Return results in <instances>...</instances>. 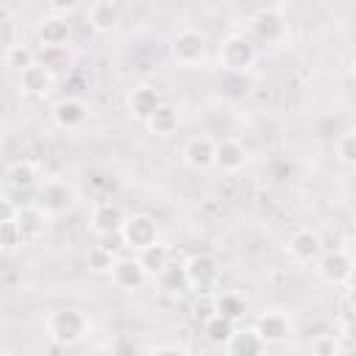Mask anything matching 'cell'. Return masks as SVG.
Instances as JSON below:
<instances>
[{
    "instance_id": "6",
    "label": "cell",
    "mask_w": 356,
    "mask_h": 356,
    "mask_svg": "<svg viewBox=\"0 0 356 356\" xmlns=\"http://www.w3.org/2000/svg\"><path fill=\"white\" fill-rule=\"evenodd\" d=\"M170 56L175 64L181 67H192L197 61H203L206 56V36L195 28H184L172 36V44H170Z\"/></svg>"
},
{
    "instance_id": "21",
    "label": "cell",
    "mask_w": 356,
    "mask_h": 356,
    "mask_svg": "<svg viewBox=\"0 0 356 356\" xmlns=\"http://www.w3.org/2000/svg\"><path fill=\"white\" fill-rule=\"evenodd\" d=\"M245 164H248V150L239 139L225 136L217 142V167L222 172H239Z\"/></svg>"
},
{
    "instance_id": "29",
    "label": "cell",
    "mask_w": 356,
    "mask_h": 356,
    "mask_svg": "<svg viewBox=\"0 0 356 356\" xmlns=\"http://www.w3.org/2000/svg\"><path fill=\"white\" fill-rule=\"evenodd\" d=\"M114 261H117V256H114L111 250H106L103 245H95V248H89V253H86V264H89L92 273H111Z\"/></svg>"
},
{
    "instance_id": "35",
    "label": "cell",
    "mask_w": 356,
    "mask_h": 356,
    "mask_svg": "<svg viewBox=\"0 0 356 356\" xmlns=\"http://www.w3.org/2000/svg\"><path fill=\"white\" fill-rule=\"evenodd\" d=\"M345 334H348V337L356 342V312L348 317V323H345Z\"/></svg>"
},
{
    "instance_id": "2",
    "label": "cell",
    "mask_w": 356,
    "mask_h": 356,
    "mask_svg": "<svg viewBox=\"0 0 356 356\" xmlns=\"http://www.w3.org/2000/svg\"><path fill=\"white\" fill-rule=\"evenodd\" d=\"M217 61L225 72L245 75L256 64V44L242 33H228V36H222V42L217 47Z\"/></svg>"
},
{
    "instance_id": "9",
    "label": "cell",
    "mask_w": 356,
    "mask_h": 356,
    "mask_svg": "<svg viewBox=\"0 0 356 356\" xmlns=\"http://www.w3.org/2000/svg\"><path fill=\"white\" fill-rule=\"evenodd\" d=\"M125 106H128V111H131L136 120H145V122H147V120L164 106V100H161V92H159L156 86L139 83V86H134V89L128 92Z\"/></svg>"
},
{
    "instance_id": "27",
    "label": "cell",
    "mask_w": 356,
    "mask_h": 356,
    "mask_svg": "<svg viewBox=\"0 0 356 356\" xmlns=\"http://www.w3.org/2000/svg\"><path fill=\"white\" fill-rule=\"evenodd\" d=\"M3 61H6V67L22 72V70H28L31 64H36L39 58H36V53H33L28 44H22V42H11V44L3 47Z\"/></svg>"
},
{
    "instance_id": "11",
    "label": "cell",
    "mask_w": 356,
    "mask_h": 356,
    "mask_svg": "<svg viewBox=\"0 0 356 356\" xmlns=\"http://www.w3.org/2000/svg\"><path fill=\"white\" fill-rule=\"evenodd\" d=\"M47 222H50V214L39 203H25L17 211V225H19V234H22L25 245L28 242H39L47 234Z\"/></svg>"
},
{
    "instance_id": "18",
    "label": "cell",
    "mask_w": 356,
    "mask_h": 356,
    "mask_svg": "<svg viewBox=\"0 0 356 356\" xmlns=\"http://www.w3.org/2000/svg\"><path fill=\"white\" fill-rule=\"evenodd\" d=\"M250 28H253V33H256L261 42H267V44L278 42V39L284 36V31H286L284 17H281L278 8H261V11H256L253 19H250Z\"/></svg>"
},
{
    "instance_id": "7",
    "label": "cell",
    "mask_w": 356,
    "mask_h": 356,
    "mask_svg": "<svg viewBox=\"0 0 356 356\" xmlns=\"http://www.w3.org/2000/svg\"><path fill=\"white\" fill-rule=\"evenodd\" d=\"M125 220H128V214L122 211L120 203H114V200H100V203L92 206L89 228H92V234H95L97 239H103V236H108V234H120V228H122Z\"/></svg>"
},
{
    "instance_id": "12",
    "label": "cell",
    "mask_w": 356,
    "mask_h": 356,
    "mask_svg": "<svg viewBox=\"0 0 356 356\" xmlns=\"http://www.w3.org/2000/svg\"><path fill=\"white\" fill-rule=\"evenodd\" d=\"M184 161L192 170H209L217 167V142L211 136H192L184 145Z\"/></svg>"
},
{
    "instance_id": "3",
    "label": "cell",
    "mask_w": 356,
    "mask_h": 356,
    "mask_svg": "<svg viewBox=\"0 0 356 356\" xmlns=\"http://www.w3.org/2000/svg\"><path fill=\"white\" fill-rule=\"evenodd\" d=\"M78 203V192L72 189V184L61 181V178H50L42 184L39 189V206L50 214V217H61L70 214Z\"/></svg>"
},
{
    "instance_id": "30",
    "label": "cell",
    "mask_w": 356,
    "mask_h": 356,
    "mask_svg": "<svg viewBox=\"0 0 356 356\" xmlns=\"http://www.w3.org/2000/svg\"><path fill=\"white\" fill-rule=\"evenodd\" d=\"M159 284L170 292H178V289H189L186 286V273H184V264H170L161 275H159Z\"/></svg>"
},
{
    "instance_id": "17",
    "label": "cell",
    "mask_w": 356,
    "mask_h": 356,
    "mask_svg": "<svg viewBox=\"0 0 356 356\" xmlns=\"http://www.w3.org/2000/svg\"><path fill=\"white\" fill-rule=\"evenodd\" d=\"M264 350H267V342L253 325L236 328L234 337L225 342V356H264Z\"/></svg>"
},
{
    "instance_id": "24",
    "label": "cell",
    "mask_w": 356,
    "mask_h": 356,
    "mask_svg": "<svg viewBox=\"0 0 356 356\" xmlns=\"http://www.w3.org/2000/svg\"><path fill=\"white\" fill-rule=\"evenodd\" d=\"M214 314H222L231 323H236V320H242L248 314V300L242 295H236V292H222V295L214 298Z\"/></svg>"
},
{
    "instance_id": "16",
    "label": "cell",
    "mask_w": 356,
    "mask_h": 356,
    "mask_svg": "<svg viewBox=\"0 0 356 356\" xmlns=\"http://www.w3.org/2000/svg\"><path fill=\"white\" fill-rule=\"evenodd\" d=\"M353 259L345 253V250H328L325 256H320V275L328 281V284H348L350 273H353Z\"/></svg>"
},
{
    "instance_id": "19",
    "label": "cell",
    "mask_w": 356,
    "mask_h": 356,
    "mask_svg": "<svg viewBox=\"0 0 356 356\" xmlns=\"http://www.w3.org/2000/svg\"><path fill=\"white\" fill-rule=\"evenodd\" d=\"M36 181H39L36 161L19 159V161H11L6 167V189H11V192H28L36 186Z\"/></svg>"
},
{
    "instance_id": "33",
    "label": "cell",
    "mask_w": 356,
    "mask_h": 356,
    "mask_svg": "<svg viewBox=\"0 0 356 356\" xmlns=\"http://www.w3.org/2000/svg\"><path fill=\"white\" fill-rule=\"evenodd\" d=\"M147 356H189V353L178 345H156V348L147 350Z\"/></svg>"
},
{
    "instance_id": "1",
    "label": "cell",
    "mask_w": 356,
    "mask_h": 356,
    "mask_svg": "<svg viewBox=\"0 0 356 356\" xmlns=\"http://www.w3.org/2000/svg\"><path fill=\"white\" fill-rule=\"evenodd\" d=\"M47 337L53 345H61V348H70V345H78L86 334H89V317L81 312V309H58L47 317Z\"/></svg>"
},
{
    "instance_id": "28",
    "label": "cell",
    "mask_w": 356,
    "mask_h": 356,
    "mask_svg": "<svg viewBox=\"0 0 356 356\" xmlns=\"http://www.w3.org/2000/svg\"><path fill=\"white\" fill-rule=\"evenodd\" d=\"M0 245H3V253H14L22 242V234H19V225H17V217L14 220H0Z\"/></svg>"
},
{
    "instance_id": "38",
    "label": "cell",
    "mask_w": 356,
    "mask_h": 356,
    "mask_svg": "<svg viewBox=\"0 0 356 356\" xmlns=\"http://www.w3.org/2000/svg\"><path fill=\"white\" fill-rule=\"evenodd\" d=\"M0 356H17V353H14V350H3Z\"/></svg>"
},
{
    "instance_id": "25",
    "label": "cell",
    "mask_w": 356,
    "mask_h": 356,
    "mask_svg": "<svg viewBox=\"0 0 356 356\" xmlns=\"http://www.w3.org/2000/svg\"><path fill=\"white\" fill-rule=\"evenodd\" d=\"M181 125V117H178V108H172L170 103H164L150 120H147V128L156 134V136H170L175 134Z\"/></svg>"
},
{
    "instance_id": "8",
    "label": "cell",
    "mask_w": 356,
    "mask_h": 356,
    "mask_svg": "<svg viewBox=\"0 0 356 356\" xmlns=\"http://www.w3.org/2000/svg\"><path fill=\"white\" fill-rule=\"evenodd\" d=\"M147 270L142 264L139 256H117L114 267H111V284L117 289H125V292H134L139 289L145 281H147Z\"/></svg>"
},
{
    "instance_id": "14",
    "label": "cell",
    "mask_w": 356,
    "mask_h": 356,
    "mask_svg": "<svg viewBox=\"0 0 356 356\" xmlns=\"http://www.w3.org/2000/svg\"><path fill=\"white\" fill-rule=\"evenodd\" d=\"M53 86H56V75L39 61L19 72V89L31 97H47L53 92Z\"/></svg>"
},
{
    "instance_id": "13",
    "label": "cell",
    "mask_w": 356,
    "mask_h": 356,
    "mask_svg": "<svg viewBox=\"0 0 356 356\" xmlns=\"http://www.w3.org/2000/svg\"><path fill=\"white\" fill-rule=\"evenodd\" d=\"M36 39L42 47H67L70 42V19L58 14H44L36 25Z\"/></svg>"
},
{
    "instance_id": "22",
    "label": "cell",
    "mask_w": 356,
    "mask_h": 356,
    "mask_svg": "<svg viewBox=\"0 0 356 356\" xmlns=\"http://www.w3.org/2000/svg\"><path fill=\"white\" fill-rule=\"evenodd\" d=\"M320 250H323V242H320V236L312 228H298L289 236V253L298 261H314L320 256Z\"/></svg>"
},
{
    "instance_id": "37",
    "label": "cell",
    "mask_w": 356,
    "mask_h": 356,
    "mask_svg": "<svg viewBox=\"0 0 356 356\" xmlns=\"http://www.w3.org/2000/svg\"><path fill=\"white\" fill-rule=\"evenodd\" d=\"M350 78H353V83H356V58H353V64H350Z\"/></svg>"
},
{
    "instance_id": "32",
    "label": "cell",
    "mask_w": 356,
    "mask_h": 356,
    "mask_svg": "<svg viewBox=\"0 0 356 356\" xmlns=\"http://www.w3.org/2000/svg\"><path fill=\"white\" fill-rule=\"evenodd\" d=\"M309 353H314V356H337L339 353V342L331 334H317L309 342Z\"/></svg>"
},
{
    "instance_id": "26",
    "label": "cell",
    "mask_w": 356,
    "mask_h": 356,
    "mask_svg": "<svg viewBox=\"0 0 356 356\" xmlns=\"http://www.w3.org/2000/svg\"><path fill=\"white\" fill-rule=\"evenodd\" d=\"M139 259H142L147 275H153V278H159V275L172 264V261H170V248L161 245V242H156V245H150L147 250H142Z\"/></svg>"
},
{
    "instance_id": "39",
    "label": "cell",
    "mask_w": 356,
    "mask_h": 356,
    "mask_svg": "<svg viewBox=\"0 0 356 356\" xmlns=\"http://www.w3.org/2000/svg\"><path fill=\"white\" fill-rule=\"evenodd\" d=\"M309 356H314V353H309Z\"/></svg>"
},
{
    "instance_id": "20",
    "label": "cell",
    "mask_w": 356,
    "mask_h": 356,
    "mask_svg": "<svg viewBox=\"0 0 356 356\" xmlns=\"http://www.w3.org/2000/svg\"><path fill=\"white\" fill-rule=\"evenodd\" d=\"M120 14H122L120 3H114V0H97V3H92L86 8V22H89L92 31L108 33L120 22Z\"/></svg>"
},
{
    "instance_id": "36",
    "label": "cell",
    "mask_w": 356,
    "mask_h": 356,
    "mask_svg": "<svg viewBox=\"0 0 356 356\" xmlns=\"http://www.w3.org/2000/svg\"><path fill=\"white\" fill-rule=\"evenodd\" d=\"M348 286H350V292H356V264H353V273L348 278Z\"/></svg>"
},
{
    "instance_id": "23",
    "label": "cell",
    "mask_w": 356,
    "mask_h": 356,
    "mask_svg": "<svg viewBox=\"0 0 356 356\" xmlns=\"http://www.w3.org/2000/svg\"><path fill=\"white\" fill-rule=\"evenodd\" d=\"M234 331H236V323H231L222 314H209L206 323H203V334H206V339L211 345H222L225 348V342L234 337Z\"/></svg>"
},
{
    "instance_id": "4",
    "label": "cell",
    "mask_w": 356,
    "mask_h": 356,
    "mask_svg": "<svg viewBox=\"0 0 356 356\" xmlns=\"http://www.w3.org/2000/svg\"><path fill=\"white\" fill-rule=\"evenodd\" d=\"M120 234H122L125 248H131L136 253H142V250H147L150 245L159 242V225L150 214H128Z\"/></svg>"
},
{
    "instance_id": "34",
    "label": "cell",
    "mask_w": 356,
    "mask_h": 356,
    "mask_svg": "<svg viewBox=\"0 0 356 356\" xmlns=\"http://www.w3.org/2000/svg\"><path fill=\"white\" fill-rule=\"evenodd\" d=\"M100 245H103L106 250H111L114 256H117V250H120V248H125L122 234H108V236H103V239H100Z\"/></svg>"
},
{
    "instance_id": "5",
    "label": "cell",
    "mask_w": 356,
    "mask_h": 356,
    "mask_svg": "<svg viewBox=\"0 0 356 356\" xmlns=\"http://www.w3.org/2000/svg\"><path fill=\"white\" fill-rule=\"evenodd\" d=\"M184 273H186V286L189 289L209 292L220 278V264L211 253H192L184 261Z\"/></svg>"
},
{
    "instance_id": "15",
    "label": "cell",
    "mask_w": 356,
    "mask_h": 356,
    "mask_svg": "<svg viewBox=\"0 0 356 356\" xmlns=\"http://www.w3.org/2000/svg\"><path fill=\"white\" fill-rule=\"evenodd\" d=\"M253 328L261 334V339H264L267 345H278V342H286V339H289V334H292V320H289L284 312H264V314H259V320H256Z\"/></svg>"
},
{
    "instance_id": "10",
    "label": "cell",
    "mask_w": 356,
    "mask_h": 356,
    "mask_svg": "<svg viewBox=\"0 0 356 356\" xmlns=\"http://www.w3.org/2000/svg\"><path fill=\"white\" fill-rule=\"evenodd\" d=\"M50 117L61 131H78L89 117V106L81 97H61L53 103Z\"/></svg>"
},
{
    "instance_id": "31",
    "label": "cell",
    "mask_w": 356,
    "mask_h": 356,
    "mask_svg": "<svg viewBox=\"0 0 356 356\" xmlns=\"http://www.w3.org/2000/svg\"><path fill=\"white\" fill-rule=\"evenodd\" d=\"M337 159L348 167H356V131H345L337 139Z\"/></svg>"
}]
</instances>
